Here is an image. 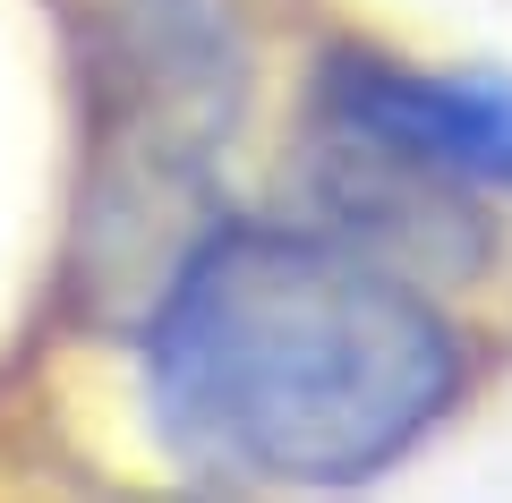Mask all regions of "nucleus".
<instances>
[{"instance_id": "obj_2", "label": "nucleus", "mask_w": 512, "mask_h": 503, "mask_svg": "<svg viewBox=\"0 0 512 503\" xmlns=\"http://www.w3.org/2000/svg\"><path fill=\"white\" fill-rule=\"evenodd\" d=\"M256 103L239 0H94L86 9V171L77 299L146 324L180 265L222 231L214 162Z\"/></svg>"}, {"instance_id": "obj_3", "label": "nucleus", "mask_w": 512, "mask_h": 503, "mask_svg": "<svg viewBox=\"0 0 512 503\" xmlns=\"http://www.w3.org/2000/svg\"><path fill=\"white\" fill-rule=\"evenodd\" d=\"M316 205L325 231L367 248L376 265L410 273V282H461L487 265V222L470 205V180L436 171L419 154H393L376 137L325 128L316 145Z\"/></svg>"}, {"instance_id": "obj_4", "label": "nucleus", "mask_w": 512, "mask_h": 503, "mask_svg": "<svg viewBox=\"0 0 512 503\" xmlns=\"http://www.w3.org/2000/svg\"><path fill=\"white\" fill-rule=\"evenodd\" d=\"M316 120L419 154L470 188H512V77H419L376 52H333L316 77Z\"/></svg>"}, {"instance_id": "obj_1", "label": "nucleus", "mask_w": 512, "mask_h": 503, "mask_svg": "<svg viewBox=\"0 0 512 503\" xmlns=\"http://www.w3.org/2000/svg\"><path fill=\"white\" fill-rule=\"evenodd\" d=\"M146 393L214 486H367L461 401V342L350 239L222 222L146 316Z\"/></svg>"}]
</instances>
